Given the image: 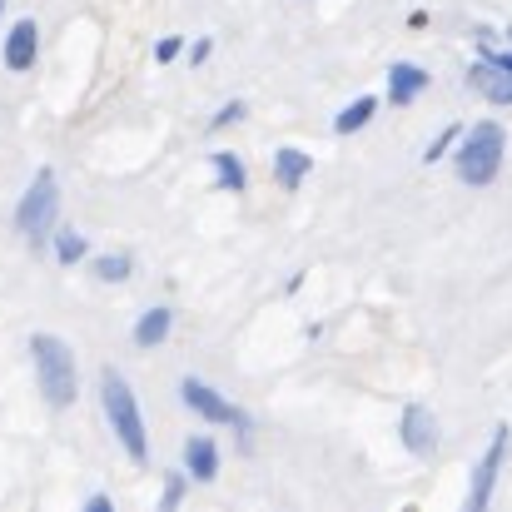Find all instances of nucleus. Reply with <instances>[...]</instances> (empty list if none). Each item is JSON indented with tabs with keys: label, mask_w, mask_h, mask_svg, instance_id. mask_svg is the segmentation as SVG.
Here are the masks:
<instances>
[{
	"label": "nucleus",
	"mask_w": 512,
	"mask_h": 512,
	"mask_svg": "<svg viewBox=\"0 0 512 512\" xmlns=\"http://www.w3.org/2000/svg\"><path fill=\"white\" fill-rule=\"evenodd\" d=\"M468 90H478L483 100H493V105H512V70L503 65H493L488 55L468 70Z\"/></svg>",
	"instance_id": "8"
},
{
	"label": "nucleus",
	"mask_w": 512,
	"mask_h": 512,
	"mask_svg": "<svg viewBox=\"0 0 512 512\" xmlns=\"http://www.w3.org/2000/svg\"><path fill=\"white\" fill-rule=\"evenodd\" d=\"M483 55H488L493 65H503V70H512V50H493V45L483 40Z\"/></svg>",
	"instance_id": "22"
},
{
	"label": "nucleus",
	"mask_w": 512,
	"mask_h": 512,
	"mask_svg": "<svg viewBox=\"0 0 512 512\" xmlns=\"http://www.w3.org/2000/svg\"><path fill=\"white\" fill-rule=\"evenodd\" d=\"M209 50H214V40H194V45H189V60H194V65H204V60H209Z\"/></svg>",
	"instance_id": "23"
},
{
	"label": "nucleus",
	"mask_w": 512,
	"mask_h": 512,
	"mask_svg": "<svg viewBox=\"0 0 512 512\" xmlns=\"http://www.w3.org/2000/svg\"><path fill=\"white\" fill-rule=\"evenodd\" d=\"M209 165L219 174V189H224V194H244V189H249V170H244V160H239L234 150H214Z\"/></svg>",
	"instance_id": "12"
},
{
	"label": "nucleus",
	"mask_w": 512,
	"mask_h": 512,
	"mask_svg": "<svg viewBox=\"0 0 512 512\" xmlns=\"http://www.w3.org/2000/svg\"><path fill=\"white\" fill-rule=\"evenodd\" d=\"M309 170H314V155H304V150H279L274 155V179L284 189H299L309 179Z\"/></svg>",
	"instance_id": "14"
},
{
	"label": "nucleus",
	"mask_w": 512,
	"mask_h": 512,
	"mask_svg": "<svg viewBox=\"0 0 512 512\" xmlns=\"http://www.w3.org/2000/svg\"><path fill=\"white\" fill-rule=\"evenodd\" d=\"M100 403H105V418L120 438V448L130 453V463H150V438H145V413H140V398L135 388L125 383L120 368H105L100 373Z\"/></svg>",
	"instance_id": "1"
},
{
	"label": "nucleus",
	"mask_w": 512,
	"mask_h": 512,
	"mask_svg": "<svg viewBox=\"0 0 512 512\" xmlns=\"http://www.w3.org/2000/svg\"><path fill=\"white\" fill-rule=\"evenodd\" d=\"M184 473L194 478V483H214V473H219V448H214V438H189L184 443Z\"/></svg>",
	"instance_id": "11"
},
{
	"label": "nucleus",
	"mask_w": 512,
	"mask_h": 512,
	"mask_svg": "<svg viewBox=\"0 0 512 512\" xmlns=\"http://www.w3.org/2000/svg\"><path fill=\"white\" fill-rule=\"evenodd\" d=\"M105 284H120V279H130V269H135V259L130 254H100L95 264H90Z\"/></svg>",
	"instance_id": "17"
},
{
	"label": "nucleus",
	"mask_w": 512,
	"mask_h": 512,
	"mask_svg": "<svg viewBox=\"0 0 512 512\" xmlns=\"http://www.w3.org/2000/svg\"><path fill=\"white\" fill-rule=\"evenodd\" d=\"M508 35H512V25H508Z\"/></svg>",
	"instance_id": "26"
},
{
	"label": "nucleus",
	"mask_w": 512,
	"mask_h": 512,
	"mask_svg": "<svg viewBox=\"0 0 512 512\" xmlns=\"http://www.w3.org/2000/svg\"><path fill=\"white\" fill-rule=\"evenodd\" d=\"M0 15H5V0H0Z\"/></svg>",
	"instance_id": "25"
},
{
	"label": "nucleus",
	"mask_w": 512,
	"mask_h": 512,
	"mask_svg": "<svg viewBox=\"0 0 512 512\" xmlns=\"http://www.w3.org/2000/svg\"><path fill=\"white\" fill-rule=\"evenodd\" d=\"M179 393H184V403H189L199 418H209V423H219V428H234V433L244 438V448H249V413H244L239 403H229V398H224L219 388H209L204 378H184Z\"/></svg>",
	"instance_id": "5"
},
{
	"label": "nucleus",
	"mask_w": 512,
	"mask_h": 512,
	"mask_svg": "<svg viewBox=\"0 0 512 512\" xmlns=\"http://www.w3.org/2000/svg\"><path fill=\"white\" fill-rule=\"evenodd\" d=\"M423 90H428V70H423V65L398 60V65L388 70V100H393V105H413Z\"/></svg>",
	"instance_id": "10"
},
{
	"label": "nucleus",
	"mask_w": 512,
	"mask_h": 512,
	"mask_svg": "<svg viewBox=\"0 0 512 512\" xmlns=\"http://www.w3.org/2000/svg\"><path fill=\"white\" fill-rule=\"evenodd\" d=\"M50 239H55V259H60V264H80V259H85V249H90L80 229H55Z\"/></svg>",
	"instance_id": "16"
},
{
	"label": "nucleus",
	"mask_w": 512,
	"mask_h": 512,
	"mask_svg": "<svg viewBox=\"0 0 512 512\" xmlns=\"http://www.w3.org/2000/svg\"><path fill=\"white\" fill-rule=\"evenodd\" d=\"M458 140H463V130H458V125H448V130L428 145V155H423V160H428V165H433V160H443V155H448V145H458Z\"/></svg>",
	"instance_id": "19"
},
{
	"label": "nucleus",
	"mask_w": 512,
	"mask_h": 512,
	"mask_svg": "<svg viewBox=\"0 0 512 512\" xmlns=\"http://www.w3.org/2000/svg\"><path fill=\"white\" fill-rule=\"evenodd\" d=\"M170 329H174L170 309H145L140 324H135V348H160V343L170 339Z\"/></svg>",
	"instance_id": "13"
},
{
	"label": "nucleus",
	"mask_w": 512,
	"mask_h": 512,
	"mask_svg": "<svg viewBox=\"0 0 512 512\" xmlns=\"http://www.w3.org/2000/svg\"><path fill=\"white\" fill-rule=\"evenodd\" d=\"M85 508H90V512H110V498H105V493H95V498H90Z\"/></svg>",
	"instance_id": "24"
},
{
	"label": "nucleus",
	"mask_w": 512,
	"mask_h": 512,
	"mask_svg": "<svg viewBox=\"0 0 512 512\" xmlns=\"http://www.w3.org/2000/svg\"><path fill=\"white\" fill-rule=\"evenodd\" d=\"M503 155H508V130L498 125V120H483V125H473L463 140H458V155H453V170L463 184H473V189H483V184H493L498 170H503Z\"/></svg>",
	"instance_id": "3"
},
{
	"label": "nucleus",
	"mask_w": 512,
	"mask_h": 512,
	"mask_svg": "<svg viewBox=\"0 0 512 512\" xmlns=\"http://www.w3.org/2000/svg\"><path fill=\"white\" fill-rule=\"evenodd\" d=\"M35 55H40V30H35V20H15L10 25V35H5V70H30L35 65Z\"/></svg>",
	"instance_id": "9"
},
{
	"label": "nucleus",
	"mask_w": 512,
	"mask_h": 512,
	"mask_svg": "<svg viewBox=\"0 0 512 512\" xmlns=\"http://www.w3.org/2000/svg\"><path fill=\"white\" fill-rule=\"evenodd\" d=\"M179 55H184V40H179V35H170V40L155 45V60H160V65H170V60H179Z\"/></svg>",
	"instance_id": "21"
},
{
	"label": "nucleus",
	"mask_w": 512,
	"mask_h": 512,
	"mask_svg": "<svg viewBox=\"0 0 512 512\" xmlns=\"http://www.w3.org/2000/svg\"><path fill=\"white\" fill-rule=\"evenodd\" d=\"M184 488H189V473H174L170 483H165V493H160V512H174L184 503Z\"/></svg>",
	"instance_id": "18"
},
{
	"label": "nucleus",
	"mask_w": 512,
	"mask_h": 512,
	"mask_svg": "<svg viewBox=\"0 0 512 512\" xmlns=\"http://www.w3.org/2000/svg\"><path fill=\"white\" fill-rule=\"evenodd\" d=\"M508 438H512V428L508 423H498V428H493V443H488V453H483V463L473 468L468 512H483L488 503H493V488H498V473H503V458H508Z\"/></svg>",
	"instance_id": "6"
},
{
	"label": "nucleus",
	"mask_w": 512,
	"mask_h": 512,
	"mask_svg": "<svg viewBox=\"0 0 512 512\" xmlns=\"http://www.w3.org/2000/svg\"><path fill=\"white\" fill-rule=\"evenodd\" d=\"M239 120H244V100H229V105L209 120V130H229V125H239Z\"/></svg>",
	"instance_id": "20"
},
{
	"label": "nucleus",
	"mask_w": 512,
	"mask_h": 512,
	"mask_svg": "<svg viewBox=\"0 0 512 512\" xmlns=\"http://www.w3.org/2000/svg\"><path fill=\"white\" fill-rule=\"evenodd\" d=\"M373 115H378V100H373V95H358L339 120H334V130H339V135H353V130H363Z\"/></svg>",
	"instance_id": "15"
},
{
	"label": "nucleus",
	"mask_w": 512,
	"mask_h": 512,
	"mask_svg": "<svg viewBox=\"0 0 512 512\" xmlns=\"http://www.w3.org/2000/svg\"><path fill=\"white\" fill-rule=\"evenodd\" d=\"M55 214H60V179H55V170H35L25 199L15 204V229L30 244H40L45 234H55Z\"/></svg>",
	"instance_id": "4"
},
{
	"label": "nucleus",
	"mask_w": 512,
	"mask_h": 512,
	"mask_svg": "<svg viewBox=\"0 0 512 512\" xmlns=\"http://www.w3.org/2000/svg\"><path fill=\"white\" fill-rule=\"evenodd\" d=\"M30 358H35V378H40V393L45 403L60 413L80 398V368H75V353L60 334H35L30 339Z\"/></svg>",
	"instance_id": "2"
},
{
	"label": "nucleus",
	"mask_w": 512,
	"mask_h": 512,
	"mask_svg": "<svg viewBox=\"0 0 512 512\" xmlns=\"http://www.w3.org/2000/svg\"><path fill=\"white\" fill-rule=\"evenodd\" d=\"M403 448L413 458H433L438 453V418H433V408H423V403L403 408Z\"/></svg>",
	"instance_id": "7"
}]
</instances>
